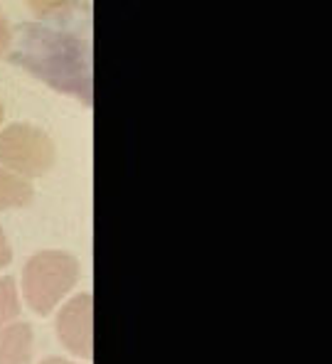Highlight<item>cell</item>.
Wrapping results in <instances>:
<instances>
[{"label": "cell", "mask_w": 332, "mask_h": 364, "mask_svg": "<svg viewBox=\"0 0 332 364\" xmlns=\"http://www.w3.org/2000/svg\"><path fill=\"white\" fill-rule=\"evenodd\" d=\"M32 10L50 18L47 23L18 25L10 47V62L28 69L62 94H74L94 104L91 79V15L74 13L77 3H30Z\"/></svg>", "instance_id": "obj_1"}, {"label": "cell", "mask_w": 332, "mask_h": 364, "mask_svg": "<svg viewBox=\"0 0 332 364\" xmlns=\"http://www.w3.org/2000/svg\"><path fill=\"white\" fill-rule=\"evenodd\" d=\"M94 298L91 293L72 298L57 318V333L69 352L91 360L94 352Z\"/></svg>", "instance_id": "obj_4"}, {"label": "cell", "mask_w": 332, "mask_h": 364, "mask_svg": "<svg viewBox=\"0 0 332 364\" xmlns=\"http://www.w3.org/2000/svg\"><path fill=\"white\" fill-rule=\"evenodd\" d=\"M32 328L25 323H13L0 330V364H28L32 357Z\"/></svg>", "instance_id": "obj_5"}, {"label": "cell", "mask_w": 332, "mask_h": 364, "mask_svg": "<svg viewBox=\"0 0 332 364\" xmlns=\"http://www.w3.org/2000/svg\"><path fill=\"white\" fill-rule=\"evenodd\" d=\"M20 313L18 301V288H15L13 278H0V328L15 320Z\"/></svg>", "instance_id": "obj_7"}, {"label": "cell", "mask_w": 332, "mask_h": 364, "mask_svg": "<svg viewBox=\"0 0 332 364\" xmlns=\"http://www.w3.org/2000/svg\"><path fill=\"white\" fill-rule=\"evenodd\" d=\"M8 45H10V25H8V20L0 15V55L8 50Z\"/></svg>", "instance_id": "obj_9"}, {"label": "cell", "mask_w": 332, "mask_h": 364, "mask_svg": "<svg viewBox=\"0 0 332 364\" xmlns=\"http://www.w3.org/2000/svg\"><path fill=\"white\" fill-rule=\"evenodd\" d=\"M0 163L20 178H40L55 163V143L30 123H13L0 133Z\"/></svg>", "instance_id": "obj_3"}, {"label": "cell", "mask_w": 332, "mask_h": 364, "mask_svg": "<svg viewBox=\"0 0 332 364\" xmlns=\"http://www.w3.org/2000/svg\"><path fill=\"white\" fill-rule=\"evenodd\" d=\"M42 364H72V362H67V360H62V357H50V360H45Z\"/></svg>", "instance_id": "obj_10"}, {"label": "cell", "mask_w": 332, "mask_h": 364, "mask_svg": "<svg viewBox=\"0 0 332 364\" xmlns=\"http://www.w3.org/2000/svg\"><path fill=\"white\" fill-rule=\"evenodd\" d=\"M79 278V261L67 251H40L28 261L23 273V288L30 308L37 315L50 310L74 288Z\"/></svg>", "instance_id": "obj_2"}, {"label": "cell", "mask_w": 332, "mask_h": 364, "mask_svg": "<svg viewBox=\"0 0 332 364\" xmlns=\"http://www.w3.org/2000/svg\"><path fill=\"white\" fill-rule=\"evenodd\" d=\"M32 200V187L25 178L0 168V210L25 207Z\"/></svg>", "instance_id": "obj_6"}, {"label": "cell", "mask_w": 332, "mask_h": 364, "mask_svg": "<svg viewBox=\"0 0 332 364\" xmlns=\"http://www.w3.org/2000/svg\"><path fill=\"white\" fill-rule=\"evenodd\" d=\"M0 121H3V104H0Z\"/></svg>", "instance_id": "obj_11"}, {"label": "cell", "mask_w": 332, "mask_h": 364, "mask_svg": "<svg viewBox=\"0 0 332 364\" xmlns=\"http://www.w3.org/2000/svg\"><path fill=\"white\" fill-rule=\"evenodd\" d=\"M10 259H13V251H10L8 239H5L3 229H0V269H3V266H8Z\"/></svg>", "instance_id": "obj_8"}]
</instances>
